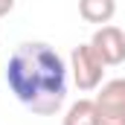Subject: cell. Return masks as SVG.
I'll list each match as a JSON object with an SVG mask.
<instances>
[{"label":"cell","instance_id":"cell-2","mask_svg":"<svg viewBox=\"0 0 125 125\" xmlns=\"http://www.w3.org/2000/svg\"><path fill=\"white\" fill-rule=\"evenodd\" d=\"M70 73H73V82H76V87L82 93H90L96 87H102L105 61L99 58V52L90 47V41L73 47V52H70Z\"/></svg>","mask_w":125,"mask_h":125},{"label":"cell","instance_id":"cell-7","mask_svg":"<svg viewBox=\"0 0 125 125\" xmlns=\"http://www.w3.org/2000/svg\"><path fill=\"white\" fill-rule=\"evenodd\" d=\"M12 9H15V0H0V18H6Z\"/></svg>","mask_w":125,"mask_h":125},{"label":"cell","instance_id":"cell-1","mask_svg":"<svg viewBox=\"0 0 125 125\" xmlns=\"http://www.w3.org/2000/svg\"><path fill=\"white\" fill-rule=\"evenodd\" d=\"M67 70L70 64L55 47L47 41H23L6 61V84L26 111L52 116L67 99Z\"/></svg>","mask_w":125,"mask_h":125},{"label":"cell","instance_id":"cell-6","mask_svg":"<svg viewBox=\"0 0 125 125\" xmlns=\"http://www.w3.org/2000/svg\"><path fill=\"white\" fill-rule=\"evenodd\" d=\"M64 125H96V105L93 99H79L67 108Z\"/></svg>","mask_w":125,"mask_h":125},{"label":"cell","instance_id":"cell-5","mask_svg":"<svg viewBox=\"0 0 125 125\" xmlns=\"http://www.w3.org/2000/svg\"><path fill=\"white\" fill-rule=\"evenodd\" d=\"M79 15L87 23H111L116 15V0H79Z\"/></svg>","mask_w":125,"mask_h":125},{"label":"cell","instance_id":"cell-3","mask_svg":"<svg viewBox=\"0 0 125 125\" xmlns=\"http://www.w3.org/2000/svg\"><path fill=\"white\" fill-rule=\"evenodd\" d=\"M96 125H125V79H111L93 99Z\"/></svg>","mask_w":125,"mask_h":125},{"label":"cell","instance_id":"cell-4","mask_svg":"<svg viewBox=\"0 0 125 125\" xmlns=\"http://www.w3.org/2000/svg\"><path fill=\"white\" fill-rule=\"evenodd\" d=\"M90 47L99 52V58L105 61V67H119L125 61V32L114 23H105L93 32Z\"/></svg>","mask_w":125,"mask_h":125}]
</instances>
